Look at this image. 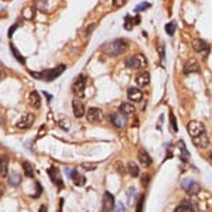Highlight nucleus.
<instances>
[{
	"mask_svg": "<svg viewBox=\"0 0 212 212\" xmlns=\"http://www.w3.org/2000/svg\"><path fill=\"white\" fill-rule=\"evenodd\" d=\"M129 48V44H127L126 40H122V38H119V40H113V41H109V43H105L102 45V51L105 54H108V55H119V54L125 53V51Z\"/></svg>",
	"mask_w": 212,
	"mask_h": 212,
	"instance_id": "f257e3e1",
	"label": "nucleus"
},
{
	"mask_svg": "<svg viewBox=\"0 0 212 212\" xmlns=\"http://www.w3.org/2000/svg\"><path fill=\"white\" fill-rule=\"evenodd\" d=\"M126 65L133 68V70H142L147 65V61H146V57L142 55V54H137L134 57H130L126 60Z\"/></svg>",
	"mask_w": 212,
	"mask_h": 212,
	"instance_id": "f03ea898",
	"label": "nucleus"
},
{
	"mask_svg": "<svg viewBox=\"0 0 212 212\" xmlns=\"http://www.w3.org/2000/svg\"><path fill=\"white\" fill-rule=\"evenodd\" d=\"M187 132L191 137H198L201 133L205 132V127H204V123L198 122V120H191V122L187 125Z\"/></svg>",
	"mask_w": 212,
	"mask_h": 212,
	"instance_id": "7ed1b4c3",
	"label": "nucleus"
},
{
	"mask_svg": "<svg viewBox=\"0 0 212 212\" xmlns=\"http://www.w3.org/2000/svg\"><path fill=\"white\" fill-rule=\"evenodd\" d=\"M181 187H182V189H184L187 194H189V195H195L197 192L199 191L198 182H195L194 180H191V178H185V180H184V181L181 182Z\"/></svg>",
	"mask_w": 212,
	"mask_h": 212,
	"instance_id": "20e7f679",
	"label": "nucleus"
},
{
	"mask_svg": "<svg viewBox=\"0 0 212 212\" xmlns=\"http://www.w3.org/2000/svg\"><path fill=\"white\" fill-rule=\"evenodd\" d=\"M65 68L66 66L65 65H58L57 68H54V70H48V71H44L43 72V79L44 81H53V79H55V78H58V76L61 75V74L65 71Z\"/></svg>",
	"mask_w": 212,
	"mask_h": 212,
	"instance_id": "39448f33",
	"label": "nucleus"
},
{
	"mask_svg": "<svg viewBox=\"0 0 212 212\" xmlns=\"http://www.w3.org/2000/svg\"><path fill=\"white\" fill-rule=\"evenodd\" d=\"M115 209V197L110 192H105L102 199V212H112Z\"/></svg>",
	"mask_w": 212,
	"mask_h": 212,
	"instance_id": "423d86ee",
	"label": "nucleus"
},
{
	"mask_svg": "<svg viewBox=\"0 0 212 212\" xmlns=\"http://www.w3.org/2000/svg\"><path fill=\"white\" fill-rule=\"evenodd\" d=\"M85 86H86V79L83 75H79L78 78H75L74 81V85H72V89L76 95L79 98H83V91H85Z\"/></svg>",
	"mask_w": 212,
	"mask_h": 212,
	"instance_id": "0eeeda50",
	"label": "nucleus"
},
{
	"mask_svg": "<svg viewBox=\"0 0 212 212\" xmlns=\"http://www.w3.org/2000/svg\"><path fill=\"white\" fill-rule=\"evenodd\" d=\"M86 119L91 123H98L102 120V110L99 108H89L86 112Z\"/></svg>",
	"mask_w": 212,
	"mask_h": 212,
	"instance_id": "6e6552de",
	"label": "nucleus"
},
{
	"mask_svg": "<svg viewBox=\"0 0 212 212\" xmlns=\"http://www.w3.org/2000/svg\"><path fill=\"white\" fill-rule=\"evenodd\" d=\"M34 120H36L34 115H31V113H28V115H24V116L21 117L19 122H17L16 127H17V129H28V127H30L31 125L34 123Z\"/></svg>",
	"mask_w": 212,
	"mask_h": 212,
	"instance_id": "1a4fd4ad",
	"label": "nucleus"
},
{
	"mask_svg": "<svg viewBox=\"0 0 212 212\" xmlns=\"http://www.w3.org/2000/svg\"><path fill=\"white\" fill-rule=\"evenodd\" d=\"M72 112H74V116L75 117H82L86 113L85 105H83L79 99H76V98L72 100Z\"/></svg>",
	"mask_w": 212,
	"mask_h": 212,
	"instance_id": "9d476101",
	"label": "nucleus"
},
{
	"mask_svg": "<svg viewBox=\"0 0 212 212\" xmlns=\"http://www.w3.org/2000/svg\"><path fill=\"white\" fill-rule=\"evenodd\" d=\"M48 174H50L51 181H53L54 184H57V185L60 187V188H62V187H64V182H62V177H61L58 168H57V167H51V168L48 170Z\"/></svg>",
	"mask_w": 212,
	"mask_h": 212,
	"instance_id": "9b49d317",
	"label": "nucleus"
},
{
	"mask_svg": "<svg viewBox=\"0 0 212 212\" xmlns=\"http://www.w3.org/2000/svg\"><path fill=\"white\" fill-rule=\"evenodd\" d=\"M199 71V62L195 58H191L184 64V74H194Z\"/></svg>",
	"mask_w": 212,
	"mask_h": 212,
	"instance_id": "f8f14e48",
	"label": "nucleus"
},
{
	"mask_svg": "<svg viewBox=\"0 0 212 212\" xmlns=\"http://www.w3.org/2000/svg\"><path fill=\"white\" fill-rule=\"evenodd\" d=\"M109 120L113 123V126L117 127V129H122V127L126 126V117L122 116V113H113L109 116Z\"/></svg>",
	"mask_w": 212,
	"mask_h": 212,
	"instance_id": "ddd939ff",
	"label": "nucleus"
},
{
	"mask_svg": "<svg viewBox=\"0 0 212 212\" xmlns=\"http://www.w3.org/2000/svg\"><path fill=\"white\" fill-rule=\"evenodd\" d=\"M127 98H129L132 102H140V100L143 99V93H142V91H140L139 88L132 86V88L127 89Z\"/></svg>",
	"mask_w": 212,
	"mask_h": 212,
	"instance_id": "4468645a",
	"label": "nucleus"
},
{
	"mask_svg": "<svg viewBox=\"0 0 212 212\" xmlns=\"http://www.w3.org/2000/svg\"><path fill=\"white\" fill-rule=\"evenodd\" d=\"M192 48L197 51V53H208V50H209V47H208V44L205 43L204 40H201V38H195V40L192 41Z\"/></svg>",
	"mask_w": 212,
	"mask_h": 212,
	"instance_id": "2eb2a0df",
	"label": "nucleus"
},
{
	"mask_svg": "<svg viewBox=\"0 0 212 212\" xmlns=\"http://www.w3.org/2000/svg\"><path fill=\"white\" fill-rule=\"evenodd\" d=\"M9 174V157L2 154L0 156V176L7 177Z\"/></svg>",
	"mask_w": 212,
	"mask_h": 212,
	"instance_id": "dca6fc26",
	"label": "nucleus"
},
{
	"mask_svg": "<svg viewBox=\"0 0 212 212\" xmlns=\"http://www.w3.org/2000/svg\"><path fill=\"white\" fill-rule=\"evenodd\" d=\"M28 102H30V105L33 106V108H36V109H38L41 105V98L40 95H38V92L37 91H33V92L28 93Z\"/></svg>",
	"mask_w": 212,
	"mask_h": 212,
	"instance_id": "f3484780",
	"label": "nucleus"
},
{
	"mask_svg": "<svg viewBox=\"0 0 212 212\" xmlns=\"http://www.w3.org/2000/svg\"><path fill=\"white\" fill-rule=\"evenodd\" d=\"M137 159H139V161L142 163L143 166H147V167L153 163L151 157H150V154L146 151V150H140V151L137 153Z\"/></svg>",
	"mask_w": 212,
	"mask_h": 212,
	"instance_id": "a211bd4d",
	"label": "nucleus"
},
{
	"mask_svg": "<svg viewBox=\"0 0 212 212\" xmlns=\"http://www.w3.org/2000/svg\"><path fill=\"white\" fill-rule=\"evenodd\" d=\"M136 83L139 86H147L150 83V74L149 72H146V71H144V72H140L139 75L136 76Z\"/></svg>",
	"mask_w": 212,
	"mask_h": 212,
	"instance_id": "6ab92c4d",
	"label": "nucleus"
},
{
	"mask_svg": "<svg viewBox=\"0 0 212 212\" xmlns=\"http://www.w3.org/2000/svg\"><path fill=\"white\" fill-rule=\"evenodd\" d=\"M119 112L122 113V115H133V113H134V106H133V103L123 102L122 105L119 106Z\"/></svg>",
	"mask_w": 212,
	"mask_h": 212,
	"instance_id": "aec40b11",
	"label": "nucleus"
},
{
	"mask_svg": "<svg viewBox=\"0 0 212 212\" xmlns=\"http://www.w3.org/2000/svg\"><path fill=\"white\" fill-rule=\"evenodd\" d=\"M194 143H195V144H197L198 147H202V149L208 146V144H209V140H208V136L205 134V132L201 133V134H199L198 137H195Z\"/></svg>",
	"mask_w": 212,
	"mask_h": 212,
	"instance_id": "412c9836",
	"label": "nucleus"
},
{
	"mask_svg": "<svg viewBox=\"0 0 212 212\" xmlns=\"http://www.w3.org/2000/svg\"><path fill=\"white\" fill-rule=\"evenodd\" d=\"M174 212H195V209L192 208V205L189 204L188 201H182L178 206L176 208Z\"/></svg>",
	"mask_w": 212,
	"mask_h": 212,
	"instance_id": "4be33fe9",
	"label": "nucleus"
},
{
	"mask_svg": "<svg viewBox=\"0 0 212 212\" xmlns=\"http://www.w3.org/2000/svg\"><path fill=\"white\" fill-rule=\"evenodd\" d=\"M127 171H129V174L132 177H139V174H140L139 166H137L136 163H133V161L127 163Z\"/></svg>",
	"mask_w": 212,
	"mask_h": 212,
	"instance_id": "5701e85b",
	"label": "nucleus"
},
{
	"mask_svg": "<svg viewBox=\"0 0 212 212\" xmlns=\"http://www.w3.org/2000/svg\"><path fill=\"white\" fill-rule=\"evenodd\" d=\"M71 177H72V180H74V182H75L76 185L78 187H82V185H85V177L83 176H81L79 172L78 171H72V174H71Z\"/></svg>",
	"mask_w": 212,
	"mask_h": 212,
	"instance_id": "b1692460",
	"label": "nucleus"
},
{
	"mask_svg": "<svg viewBox=\"0 0 212 212\" xmlns=\"http://www.w3.org/2000/svg\"><path fill=\"white\" fill-rule=\"evenodd\" d=\"M9 182H10V184H11L13 187L20 185V182H21L20 174H17V172H11L10 176H9Z\"/></svg>",
	"mask_w": 212,
	"mask_h": 212,
	"instance_id": "393cba45",
	"label": "nucleus"
},
{
	"mask_svg": "<svg viewBox=\"0 0 212 212\" xmlns=\"http://www.w3.org/2000/svg\"><path fill=\"white\" fill-rule=\"evenodd\" d=\"M23 171H24V174H26L27 177H33V176H34V170H33V167H31L30 163H27V161L23 163Z\"/></svg>",
	"mask_w": 212,
	"mask_h": 212,
	"instance_id": "a878e982",
	"label": "nucleus"
},
{
	"mask_svg": "<svg viewBox=\"0 0 212 212\" xmlns=\"http://www.w3.org/2000/svg\"><path fill=\"white\" fill-rule=\"evenodd\" d=\"M139 21H140L139 17H136V20L133 21V20H132V17H130V16H126V20H125V27H126V30H130V28L133 27V24H137Z\"/></svg>",
	"mask_w": 212,
	"mask_h": 212,
	"instance_id": "bb28decb",
	"label": "nucleus"
},
{
	"mask_svg": "<svg viewBox=\"0 0 212 212\" xmlns=\"http://www.w3.org/2000/svg\"><path fill=\"white\" fill-rule=\"evenodd\" d=\"M10 48H11V53H13V55L17 58V61H19L20 64H26V61H24V57L16 50V47H14L13 44H10Z\"/></svg>",
	"mask_w": 212,
	"mask_h": 212,
	"instance_id": "cd10ccee",
	"label": "nucleus"
},
{
	"mask_svg": "<svg viewBox=\"0 0 212 212\" xmlns=\"http://www.w3.org/2000/svg\"><path fill=\"white\" fill-rule=\"evenodd\" d=\"M178 144H180V147H181V159L182 160H188V153H187V149H185L184 142H180Z\"/></svg>",
	"mask_w": 212,
	"mask_h": 212,
	"instance_id": "c85d7f7f",
	"label": "nucleus"
},
{
	"mask_svg": "<svg viewBox=\"0 0 212 212\" xmlns=\"http://www.w3.org/2000/svg\"><path fill=\"white\" fill-rule=\"evenodd\" d=\"M170 125H171V130L172 132H177V122H176V116L172 115V112H170Z\"/></svg>",
	"mask_w": 212,
	"mask_h": 212,
	"instance_id": "c756f323",
	"label": "nucleus"
},
{
	"mask_svg": "<svg viewBox=\"0 0 212 212\" xmlns=\"http://www.w3.org/2000/svg\"><path fill=\"white\" fill-rule=\"evenodd\" d=\"M23 16L26 17V19H33V17H34V10H33V9H31L30 6H28V7H26V9H24V13H23Z\"/></svg>",
	"mask_w": 212,
	"mask_h": 212,
	"instance_id": "7c9ffc66",
	"label": "nucleus"
},
{
	"mask_svg": "<svg viewBox=\"0 0 212 212\" xmlns=\"http://www.w3.org/2000/svg\"><path fill=\"white\" fill-rule=\"evenodd\" d=\"M174 31H176V26H174V23L166 24V33L168 34V36H172V34H174Z\"/></svg>",
	"mask_w": 212,
	"mask_h": 212,
	"instance_id": "2f4dec72",
	"label": "nucleus"
},
{
	"mask_svg": "<svg viewBox=\"0 0 212 212\" xmlns=\"http://www.w3.org/2000/svg\"><path fill=\"white\" fill-rule=\"evenodd\" d=\"M150 7V3H147V2H144V3H140L139 6L134 7V11H142V10H146V9H149Z\"/></svg>",
	"mask_w": 212,
	"mask_h": 212,
	"instance_id": "473e14b6",
	"label": "nucleus"
},
{
	"mask_svg": "<svg viewBox=\"0 0 212 212\" xmlns=\"http://www.w3.org/2000/svg\"><path fill=\"white\" fill-rule=\"evenodd\" d=\"M143 204H144V195L140 197L139 202H137V208H136V212H142L143 211Z\"/></svg>",
	"mask_w": 212,
	"mask_h": 212,
	"instance_id": "72a5a7b5",
	"label": "nucleus"
},
{
	"mask_svg": "<svg viewBox=\"0 0 212 212\" xmlns=\"http://www.w3.org/2000/svg\"><path fill=\"white\" fill-rule=\"evenodd\" d=\"M60 125H61V127H62L64 130H68V129H70V122H68L66 119H65V122H64V119H61L60 120Z\"/></svg>",
	"mask_w": 212,
	"mask_h": 212,
	"instance_id": "f704fd0d",
	"label": "nucleus"
},
{
	"mask_svg": "<svg viewBox=\"0 0 212 212\" xmlns=\"http://www.w3.org/2000/svg\"><path fill=\"white\" fill-rule=\"evenodd\" d=\"M82 168H83V170H88V171H91V170H95L96 166H95V164H82Z\"/></svg>",
	"mask_w": 212,
	"mask_h": 212,
	"instance_id": "c9c22d12",
	"label": "nucleus"
},
{
	"mask_svg": "<svg viewBox=\"0 0 212 212\" xmlns=\"http://www.w3.org/2000/svg\"><path fill=\"white\" fill-rule=\"evenodd\" d=\"M115 212H125V205H123L122 202H120V204H117V205L115 206Z\"/></svg>",
	"mask_w": 212,
	"mask_h": 212,
	"instance_id": "e433bc0d",
	"label": "nucleus"
},
{
	"mask_svg": "<svg viewBox=\"0 0 212 212\" xmlns=\"http://www.w3.org/2000/svg\"><path fill=\"white\" fill-rule=\"evenodd\" d=\"M113 4H115V6H123V4H125V0H113Z\"/></svg>",
	"mask_w": 212,
	"mask_h": 212,
	"instance_id": "4c0bfd02",
	"label": "nucleus"
},
{
	"mask_svg": "<svg viewBox=\"0 0 212 212\" xmlns=\"http://www.w3.org/2000/svg\"><path fill=\"white\" fill-rule=\"evenodd\" d=\"M4 191H6V188H4V185H3V184H0V198L3 197Z\"/></svg>",
	"mask_w": 212,
	"mask_h": 212,
	"instance_id": "58836bf2",
	"label": "nucleus"
},
{
	"mask_svg": "<svg viewBox=\"0 0 212 212\" xmlns=\"http://www.w3.org/2000/svg\"><path fill=\"white\" fill-rule=\"evenodd\" d=\"M16 28H17V26H16V24H14V26L10 28V31H9V37H11V36H13V33H14V31H16Z\"/></svg>",
	"mask_w": 212,
	"mask_h": 212,
	"instance_id": "ea45409f",
	"label": "nucleus"
},
{
	"mask_svg": "<svg viewBox=\"0 0 212 212\" xmlns=\"http://www.w3.org/2000/svg\"><path fill=\"white\" fill-rule=\"evenodd\" d=\"M116 167H117V170H119V172H120V174H123V171H125V168H123V166H122V167H120L119 161H117V163H116Z\"/></svg>",
	"mask_w": 212,
	"mask_h": 212,
	"instance_id": "a19ab883",
	"label": "nucleus"
},
{
	"mask_svg": "<svg viewBox=\"0 0 212 212\" xmlns=\"http://www.w3.org/2000/svg\"><path fill=\"white\" fill-rule=\"evenodd\" d=\"M38 212H48V211H47V206L45 205H41L40 206V211H38Z\"/></svg>",
	"mask_w": 212,
	"mask_h": 212,
	"instance_id": "79ce46f5",
	"label": "nucleus"
},
{
	"mask_svg": "<svg viewBox=\"0 0 212 212\" xmlns=\"http://www.w3.org/2000/svg\"><path fill=\"white\" fill-rule=\"evenodd\" d=\"M209 160H211V163H212V153H209Z\"/></svg>",
	"mask_w": 212,
	"mask_h": 212,
	"instance_id": "37998d69",
	"label": "nucleus"
}]
</instances>
